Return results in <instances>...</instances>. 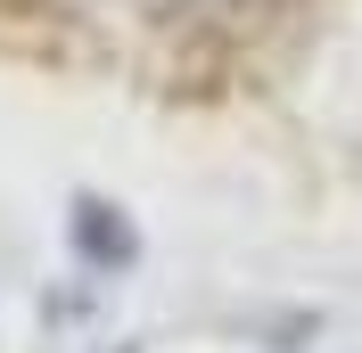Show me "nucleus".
<instances>
[{
    "instance_id": "f257e3e1",
    "label": "nucleus",
    "mask_w": 362,
    "mask_h": 353,
    "mask_svg": "<svg viewBox=\"0 0 362 353\" xmlns=\"http://www.w3.org/2000/svg\"><path fill=\"white\" fill-rule=\"evenodd\" d=\"M74 255H83L90 271H115V263H132V255H140V239H132V222L115 214V205L74 198Z\"/></svg>"
}]
</instances>
